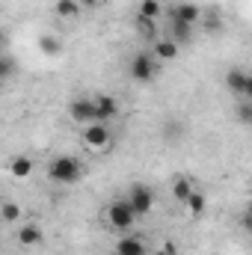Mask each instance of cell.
<instances>
[{
	"mask_svg": "<svg viewBox=\"0 0 252 255\" xmlns=\"http://www.w3.org/2000/svg\"><path fill=\"white\" fill-rule=\"evenodd\" d=\"M48 178L54 184H77L83 178V163L74 154H57L48 163Z\"/></svg>",
	"mask_w": 252,
	"mask_h": 255,
	"instance_id": "cell-1",
	"label": "cell"
},
{
	"mask_svg": "<svg viewBox=\"0 0 252 255\" xmlns=\"http://www.w3.org/2000/svg\"><path fill=\"white\" fill-rule=\"evenodd\" d=\"M136 211H133V205L127 202V199H116V202H110V208H107V223H110V229H116V232H130L133 229V223H136Z\"/></svg>",
	"mask_w": 252,
	"mask_h": 255,
	"instance_id": "cell-2",
	"label": "cell"
},
{
	"mask_svg": "<svg viewBox=\"0 0 252 255\" xmlns=\"http://www.w3.org/2000/svg\"><path fill=\"white\" fill-rule=\"evenodd\" d=\"M127 71H130V77H133L136 83H151L154 74H157V60H154V54H145V51L133 54Z\"/></svg>",
	"mask_w": 252,
	"mask_h": 255,
	"instance_id": "cell-3",
	"label": "cell"
},
{
	"mask_svg": "<svg viewBox=\"0 0 252 255\" xmlns=\"http://www.w3.org/2000/svg\"><path fill=\"white\" fill-rule=\"evenodd\" d=\"M68 116H71V122H77V125H83V128L101 122V119H98L95 98H74V101L68 104Z\"/></svg>",
	"mask_w": 252,
	"mask_h": 255,
	"instance_id": "cell-4",
	"label": "cell"
},
{
	"mask_svg": "<svg viewBox=\"0 0 252 255\" xmlns=\"http://www.w3.org/2000/svg\"><path fill=\"white\" fill-rule=\"evenodd\" d=\"M83 145L92 148V151H104L110 145V128H107V122H95V125L83 128Z\"/></svg>",
	"mask_w": 252,
	"mask_h": 255,
	"instance_id": "cell-5",
	"label": "cell"
},
{
	"mask_svg": "<svg viewBox=\"0 0 252 255\" xmlns=\"http://www.w3.org/2000/svg\"><path fill=\"white\" fill-rule=\"evenodd\" d=\"M127 202H130L133 211L142 217V214H148V211L154 208V190H151L148 184H133L130 193H127Z\"/></svg>",
	"mask_w": 252,
	"mask_h": 255,
	"instance_id": "cell-6",
	"label": "cell"
},
{
	"mask_svg": "<svg viewBox=\"0 0 252 255\" xmlns=\"http://www.w3.org/2000/svg\"><path fill=\"white\" fill-rule=\"evenodd\" d=\"M202 6L199 3H193V0H181V3H175L172 9H169V18H178V21H187V24H199L202 21Z\"/></svg>",
	"mask_w": 252,
	"mask_h": 255,
	"instance_id": "cell-7",
	"label": "cell"
},
{
	"mask_svg": "<svg viewBox=\"0 0 252 255\" xmlns=\"http://www.w3.org/2000/svg\"><path fill=\"white\" fill-rule=\"evenodd\" d=\"M95 107H98V119L101 122H113L116 116H119V98H113V95H95Z\"/></svg>",
	"mask_w": 252,
	"mask_h": 255,
	"instance_id": "cell-8",
	"label": "cell"
},
{
	"mask_svg": "<svg viewBox=\"0 0 252 255\" xmlns=\"http://www.w3.org/2000/svg\"><path fill=\"white\" fill-rule=\"evenodd\" d=\"M116 255H148V250H145V241L142 238L125 235V238L116 241Z\"/></svg>",
	"mask_w": 252,
	"mask_h": 255,
	"instance_id": "cell-9",
	"label": "cell"
},
{
	"mask_svg": "<svg viewBox=\"0 0 252 255\" xmlns=\"http://www.w3.org/2000/svg\"><path fill=\"white\" fill-rule=\"evenodd\" d=\"M9 175L15 178V181H24V178H30L33 175V160L27 157V154H15L12 160H9Z\"/></svg>",
	"mask_w": 252,
	"mask_h": 255,
	"instance_id": "cell-10",
	"label": "cell"
},
{
	"mask_svg": "<svg viewBox=\"0 0 252 255\" xmlns=\"http://www.w3.org/2000/svg\"><path fill=\"white\" fill-rule=\"evenodd\" d=\"M178 48H181V45H178L175 39H169V36H166V39H157V42H154L151 54H154V60L169 63V60H175V57H178Z\"/></svg>",
	"mask_w": 252,
	"mask_h": 255,
	"instance_id": "cell-11",
	"label": "cell"
},
{
	"mask_svg": "<svg viewBox=\"0 0 252 255\" xmlns=\"http://www.w3.org/2000/svg\"><path fill=\"white\" fill-rule=\"evenodd\" d=\"M42 229L39 226H33V223H24L21 229H18V244L21 247H27V250H33V247H39L42 244Z\"/></svg>",
	"mask_w": 252,
	"mask_h": 255,
	"instance_id": "cell-12",
	"label": "cell"
},
{
	"mask_svg": "<svg viewBox=\"0 0 252 255\" xmlns=\"http://www.w3.org/2000/svg\"><path fill=\"white\" fill-rule=\"evenodd\" d=\"M247 71H241V68H232V71H226V89L229 92H235V95H247Z\"/></svg>",
	"mask_w": 252,
	"mask_h": 255,
	"instance_id": "cell-13",
	"label": "cell"
},
{
	"mask_svg": "<svg viewBox=\"0 0 252 255\" xmlns=\"http://www.w3.org/2000/svg\"><path fill=\"white\" fill-rule=\"evenodd\" d=\"M36 45H39V51H42L45 57H60V54H63V42H60L54 33L39 36V42H36Z\"/></svg>",
	"mask_w": 252,
	"mask_h": 255,
	"instance_id": "cell-14",
	"label": "cell"
},
{
	"mask_svg": "<svg viewBox=\"0 0 252 255\" xmlns=\"http://www.w3.org/2000/svg\"><path fill=\"white\" fill-rule=\"evenodd\" d=\"M166 36H169V39H175L178 45H181V42H190V39H193V24L172 18V24H169V33H166Z\"/></svg>",
	"mask_w": 252,
	"mask_h": 255,
	"instance_id": "cell-15",
	"label": "cell"
},
{
	"mask_svg": "<svg viewBox=\"0 0 252 255\" xmlns=\"http://www.w3.org/2000/svg\"><path fill=\"white\" fill-rule=\"evenodd\" d=\"M80 0H57L54 3V12H57V18H63V21H71V18H77L80 15Z\"/></svg>",
	"mask_w": 252,
	"mask_h": 255,
	"instance_id": "cell-16",
	"label": "cell"
},
{
	"mask_svg": "<svg viewBox=\"0 0 252 255\" xmlns=\"http://www.w3.org/2000/svg\"><path fill=\"white\" fill-rule=\"evenodd\" d=\"M193 190H196V187H193V178H190V175H178V178L172 181V196H175L181 205L193 196Z\"/></svg>",
	"mask_w": 252,
	"mask_h": 255,
	"instance_id": "cell-17",
	"label": "cell"
},
{
	"mask_svg": "<svg viewBox=\"0 0 252 255\" xmlns=\"http://www.w3.org/2000/svg\"><path fill=\"white\" fill-rule=\"evenodd\" d=\"M136 36H139V39H148V42H157V27H154V21L136 15Z\"/></svg>",
	"mask_w": 252,
	"mask_h": 255,
	"instance_id": "cell-18",
	"label": "cell"
},
{
	"mask_svg": "<svg viewBox=\"0 0 252 255\" xmlns=\"http://www.w3.org/2000/svg\"><path fill=\"white\" fill-rule=\"evenodd\" d=\"M205 205H208V199H205V193H199V190H193V196L184 202V208H187L190 217H202V214H205Z\"/></svg>",
	"mask_w": 252,
	"mask_h": 255,
	"instance_id": "cell-19",
	"label": "cell"
},
{
	"mask_svg": "<svg viewBox=\"0 0 252 255\" xmlns=\"http://www.w3.org/2000/svg\"><path fill=\"white\" fill-rule=\"evenodd\" d=\"M160 12H163V6H160V0H139V12L136 15H142V18H160Z\"/></svg>",
	"mask_w": 252,
	"mask_h": 255,
	"instance_id": "cell-20",
	"label": "cell"
},
{
	"mask_svg": "<svg viewBox=\"0 0 252 255\" xmlns=\"http://www.w3.org/2000/svg\"><path fill=\"white\" fill-rule=\"evenodd\" d=\"M235 116H238V122L244 128H252V101H238V107H235Z\"/></svg>",
	"mask_w": 252,
	"mask_h": 255,
	"instance_id": "cell-21",
	"label": "cell"
},
{
	"mask_svg": "<svg viewBox=\"0 0 252 255\" xmlns=\"http://www.w3.org/2000/svg\"><path fill=\"white\" fill-rule=\"evenodd\" d=\"M0 217H3V223H18V220H21V208H18L12 199H6V202L0 205Z\"/></svg>",
	"mask_w": 252,
	"mask_h": 255,
	"instance_id": "cell-22",
	"label": "cell"
},
{
	"mask_svg": "<svg viewBox=\"0 0 252 255\" xmlns=\"http://www.w3.org/2000/svg\"><path fill=\"white\" fill-rule=\"evenodd\" d=\"M12 71H15L12 57H3V60H0V80H12Z\"/></svg>",
	"mask_w": 252,
	"mask_h": 255,
	"instance_id": "cell-23",
	"label": "cell"
},
{
	"mask_svg": "<svg viewBox=\"0 0 252 255\" xmlns=\"http://www.w3.org/2000/svg\"><path fill=\"white\" fill-rule=\"evenodd\" d=\"M238 223H241V229H244L247 235H252V205H247V211L241 214V220H238Z\"/></svg>",
	"mask_w": 252,
	"mask_h": 255,
	"instance_id": "cell-24",
	"label": "cell"
},
{
	"mask_svg": "<svg viewBox=\"0 0 252 255\" xmlns=\"http://www.w3.org/2000/svg\"><path fill=\"white\" fill-rule=\"evenodd\" d=\"M148 255H175V247H172V244H166L163 250H157V253H148Z\"/></svg>",
	"mask_w": 252,
	"mask_h": 255,
	"instance_id": "cell-25",
	"label": "cell"
},
{
	"mask_svg": "<svg viewBox=\"0 0 252 255\" xmlns=\"http://www.w3.org/2000/svg\"><path fill=\"white\" fill-rule=\"evenodd\" d=\"M101 3H104V0H80L83 9H95V6H101Z\"/></svg>",
	"mask_w": 252,
	"mask_h": 255,
	"instance_id": "cell-26",
	"label": "cell"
},
{
	"mask_svg": "<svg viewBox=\"0 0 252 255\" xmlns=\"http://www.w3.org/2000/svg\"><path fill=\"white\" fill-rule=\"evenodd\" d=\"M244 98H250V101H252V74L247 77V95H244Z\"/></svg>",
	"mask_w": 252,
	"mask_h": 255,
	"instance_id": "cell-27",
	"label": "cell"
}]
</instances>
